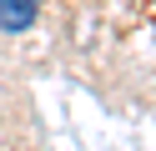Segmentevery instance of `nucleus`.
<instances>
[{
  "instance_id": "nucleus-1",
  "label": "nucleus",
  "mask_w": 156,
  "mask_h": 151,
  "mask_svg": "<svg viewBox=\"0 0 156 151\" xmlns=\"http://www.w3.org/2000/svg\"><path fill=\"white\" fill-rule=\"evenodd\" d=\"M35 15H41V0H0V25L10 30V35L30 30V25H35Z\"/></svg>"
}]
</instances>
